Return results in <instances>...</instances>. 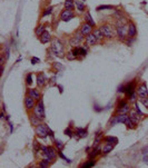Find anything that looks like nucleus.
Wrapping results in <instances>:
<instances>
[{"label": "nucleus", "mask_w": 148, "mask_h": 168, "mask_svg": "<svg viewBox=\"0 0 148 168\" xmlns=\"http://www.w3.org/2000/svg\"><path fill=\"white\" fill-rule=\"evenodd\" d=\"M136 82H135V80H132L130 82H128V84H126L125 85V94H126V96H127V98H129V97L132 96V95H134V94H136Z\"/></svg>", "instance_id": "nucleus-8"}, {"label": "nucleus", "mask_w": 148, "mask_h": 168, "mask_svg": "<svg viewBox=\"0 0 148 168\" xmlns=\"http://www.w3.org/2000/svg\"><path fill=\"white\" fill-rule=\"evenodd\" d=\"M5 119L7 120V122H10V116H9V115H8V116H6Z\"/></svg>", "instance_id": "nucleus-48"}, {"label": "nucleus", "mask_w": 148, "mask_h": 168, "mask_svg": "<svg viewBox=\"0 0 148 168\" xmlns=\"http://www.w3.org/2000/svg\"><path fill=\"white\" fill-rule=\"evenodd\" d=\"M134 107H135L134 109H135V110H136V112H137L138 114L142 116V117H144V116H145V115H144V112H142L140 109H139V106H138V102H135V104H134Z\"/></svg>", "instance_id": "nucleus-37"}, {"label": "nucleus", "mask_w": 148, "mask_h": 168, "mask_svg": "<svg viewBox=\"0 0 148 168\" xmlns=\"http://www.w3.org/2000/svg\"><path fill=\"white\" fill-rule=\"evenodd\" d=\"M138 102H140L144 107L148 109V97H143V98H139Z\"/></svg>", "instance_id": "nucleus-33"}, {"label": "nucleus", "mask_w": 148, "mask_h": 168, "mask_svg": "<svg viewBox=\"0 0 148 168\" xmlns=\"http://www.w3.org/2000/svg\"><path fill=\"white\" fill-rule=\"evenodd\" d=\"M137 35V27L132 20L128 21V37L129 38H135Z\"/></svg>", "instance_id": "nucleus-15"}, {"label": "nucleus", "mask_w": 148, "mask_h": 168, "mask_svg": "<svg viewBox=\"0 0 148 168\" xmlns=\"http://www.w3.org/2000/svg\"><path fill=\"white\" fill-rule=\"evenodd\" d=\"M136 94L139 98H143V97H148V89L145 84H140L138 85L136 88Z\"/></svg>", "instance_id": "nucleus-12"}, {"label": "nucleus", "mask_w": 148, "mask_h": 168, "mask_svg": "<svg viewBox=\"0 0 148 168\" xmlns=\"http://www.w3.org/2000/svg\"><path fill=\"white\" fill-rule=\"evenodd\" d=\"M79 29L82 30V32L85 35V36H88V35H90L92 34V30H94V27H92L90 24H88V22H82L80 27H79Z\"/></svg>", "instance_id": "nucleus-13"}, {"label": "nucleus", "mask_w": 148, "mask_h": 168, "mask_svg": "<svg viewBox=\"0 0 148 168\" xmlns=\"http://www.w3.org/2000/svg\"><path fill=\"white\" fill-rule=\"evenodd\" d=\"M54 144H55V146L58 150H62L64 149V144L60 142V140H56V139H54Z\"/></svg>", "instance_id": "nucleus-34"}, {"label": "nucleus", "mask_w": 148, "mask_h": 168, "mask_svg": "<svg viewBox=\"0 0 148 168\" xmlns=\"http://www.w3.org/2000/svg\"><path fill=\"white\" fill-rule=\"evenodd\" d=\"M125 125L127 126V128H128V129H134V128H135V126H136V125H135V124H134V122H132V120H130V118L128 119V120H127V122H126Z\"/></svg>", "instance_id": "nucleus-38"}, {"label": "nucleus", "mask_w": 148, "mask_h": 168, "mask_svg": "<svg viewBox=\"0 0 148 168\" xmlns=\"http://www.w3.org/2000/svg\"><path fill=\"white\" fill-rule=\"evenodd\" d=\"M92 34H94V36L96 37V39L98 40V42H102V41L106 39L105 36H104V34H102V31L100 30V28H94Z\"/></svg>", "instance_id": "nucleus-21"}, {"label": "nucleus", "mask_w": 148, "mask_h": 168, "mask_svg": "<svg viewBox=\"0 0 148 168\" xmlns=\"http://www.w3.org/2000/svg\"><path fill=\"white\" fill-rule=\"evenodd\" d=\"M90 150H92V148H90V147H88V148H87V149H86V152H87V153H89Z\"/></svg>", "instance_id": "nucleus-50"}, {"label": "nucleus", "mask_w": 148, "mask_h": 168, "mask_svg": "<svg viewBox=\"0 0 148 168\" xmlns=\"http://www.w3.org/2000/svg\"><path fill=\"white\" fill-rule=\"evenodd\" d=\"M130 110H132V109H130V105H129V102H127V104H125L122 107L117 108L116 114H118V115H123V114L128 115V112H130Z\"/></svg>", "instance_id": "nucleus-19"}, {"label": "nucleus", "mask_w": 148, "mask_h": 168, "mask_svg": "<svg viewBox=\"0 0 148 168\" xmlns=\"http://www.w3.org/2000/svg\"><path fill=\"white\" fill-rule=\"evenodd\" d=\"M50 50L54 52V55H56V56L59 57V58H62V57L66 56L64 44H62L61 40H60L59 38H54V39L51 40Z\"/></svg>", "instance_id": "nucleus-2"}, {"label": "nucleus", "mask_w": 148, "mask_h": 168, "mask_svg": "<svg viewBox=\"0 0 148 168\" xmlns=\"http://www.w3.org/2000/svg\"><path fill=\"white\" fill-rule=\"evenodd\" d=\"M118 92H125V85H122L118 88Z\"/></svg>", "instance_id": "nucleus-45"}, {"label": "nucleus", "mask_w": 148, "mask_h": 168, "mask_svg": "<svg viewBox=\"0 0 148 168\" xmlns=\"http://www.w3.org/2000/svg\"><path fill=\"white\" fill-rule=\"evenodd\" d=\"M99 28L102 31V34H104V36H105L106 39H114L115 37H117V35H116V27L112 24L105 22Z\"/></svg>", "instance_id": "nucleus-3"}, {"label": "nucleus", "mask_w": 148, "mask_h": 168, "mask_svg": "<svg viewBox=\"0 0 148 168\" xmlns=\"http://www.w3.org/2000/svg\"><path fill=\"white\" fill-rule=\"evenodd\" d=\"M50 164H51V163H49V162H48L47 159H45V158H44V159H42L41 162H39V167H41V168H47V167H49V166H50Z\"/></svg>", "instance_id": "nucleus-32"}, {"label": "nucleus", "mask_w": 148, "mask_h": 168, "mask_svg": "<svg viewBox=\"0 0 148 168\" xmlns=\"http://www.w3.org/2000/svg\"><path fill=\"white\" fill-rule=\"evenodd\" d=\"M102 153V150L100 148L94 147L92 152H89V153H88V157H89V159H95V158L97 157V156H99Z\"/></svg>", "instance_id": "nucleus-23"}, {"label": "nucleus", "mask_w": 148, "mask_h": 168, "mask_svg": "<svg viewBox=\"0 0 148 168\" xmlns=\"http://www.w3.org/2000/svg\"><path fill=\"white\" fill-rule=\"evenodd\" d=\"M75 5H76V9L79 14L86 12V5L84 4L82 0H75Z\"/></svg>", "instance_id": "nucleus-22"}, {"label": "nucleus", "mask_w": 148, "mask_h": 168, "mask_svg": "<svg viewBox=\"0 0 148 168\" xmlns=\"http://www.w3.org/2000/svg\"><path fill=\"white\" fill-rule=\"evenodd\" d=\"M114 147H115L114 145H110V144H105V146H104L102 149V154H105V155H106V154H109L112 149H114Z\"/></svg>", "instance_id": "nucleus-29"}, {"label": "nucleus", "mask_w": 148, "mask_h": 168, "mask_svg": "<svg viewBox=\"0 0 148 168\" xmlns=\"http://www.w3.org/2000/svg\"><path fill=\"white\" fill-rule=\"evenodd\" d=\"M75 135H77L79 138H84V137H86L87 135H88V132H87L86 128H77Z\"/></svg>", "instance_id": "nucleus-25"}, {"label": "nucleus", "mask_w": 148, "mask_h": 168, "mask_svg": "<svg viewBox=\"0 0 148 168\" xmlns=\"http://www.w3.org/2000/svg\"><path fill=\"white\" fill-rule=\"evenodd\" d=\"M104 140H105L106 144H110V145H114V146L118 144V138L112 137V136H107V137L104 138Z\"/></svg>", "instance_id": "nucleus-26"}, {"label": "nucleus", "mask_w": 148, "mask_h": 168, "mask_svg": "<svg viewBox=\"0 0 148 168\" xmlns=\"http://www.w3.org/2000/svg\"><path fill=\"white\" fill-rule=\"evenodd\" d=\"M37 102L30 96H27L25 97V107H26V110L27 112H31V110H34V108L36 106Z\"/></svg>", "instance_id": "nucleus-10"}, {"label": "nucleus", "mask_w": 148, "mask_h": 168, "mask_svg": "<svg viewBox=\"0 0 148 168\" xmlns=\"http://www.w3.org/2000/svg\"><path fill=\"white\" fill-rule=\"evenodd\" d=\"M66 58L68 59V60H75V59H77L76 57H75V55L72 54V51L70 50L68 54H66Z\"/></svg>", "instance_id": "nucleus-39"}, {"label": "nucleus", "mask_w": 148, "mask_h": 168, "mask_svg": "<svg viewBox=\"0 0 148 168\" xmlns=\"http://www.w3.org/2000/svg\"><path fill=\"white\" fill-rule=\"evenodd\" d=\"M115 27L118 40L125 42V40L128 38V25H126L125 20H116Z\"/></svg>", "instance_id": "nucleus-1"}, {"label": "nucleus", "mask_w": 148, "mask_h": 168, "mask_svg": "<svg viewBox=\"0 0 148 168\" xmlns=\"http://www.w3.org/2000/svg\"><path fill=\"white\" fill-rule=\"evenodd\" d=\"M49 132H50V128L44 122H41L40 125H38L36 127V135L39 138H46L47 136H49Z\"/></svg>", "instance_id": "nucleus-6"}, {"label": "nucleus", "mask_w": 148, "mask_h": 168, "mask_svg": "<svg viewBox=\"0 0 148 168\" xmlns=\"http://www.w3.org/2000/svg\"><path fill=\"white\" fill-rule=\"evenodd\" d=\"M129 118H130V120L135 124V125H137V124H139V122H140V119H142V116L138 114L135 109L134 110H130V112H129Z\"/></svg>", "instance_id": "nucleus-17"}, {"label": "nucleus", "mask_w": 148, "mask_h": 168, "mask_svg": "<svg viewBox=\"0 0 148 168\" xmlns=\"http://www.w3.org/2000/svg\"><path fill=\"white\" fill-rule=\"evenodd\" d=\"M45 31H46V27H45V25H39V26H37V28L35 29V34H36V36L39 38Z\"/></svg>", "instance_id": "nucleus-28"}, {"label": "nucleus", "mask_w": 148, "mask_h": 168, "mask_svg": "<svg viewBox=\"0 0 148 168\" xmlns=\"http://www.w3.org/2000/svg\"><path fill=\"white\" fill-rule=\"evenodd\" d=\"M85 38H86V36L84 35L82 32V30L78 28L77 30H75V32L72 34L71 38H70V45L71 46H75V47H78L80 44H82V42H85Z\"/></svg>", "instance_id": "nucleus-4"}, {"label": "nucleus", "mask_w": 148, "mask_h": 168, "mask_svg": "<svg viewBox=\"0 0 148 168\" xmlns=\"http://www.w3.org/2000/svg\"><path fill=\"white\" fill-rule=\"evenodd\" d=\"M129 119V115H125V114H123V115H118V114H116V116L115 117H112V122H110V125L112 126H115L116 124H126L127 122V120Z\"/></svg>", "instance_id": "nucleus-7"}, {"label": "nucleus", "mask_w": 148, "mask_h": 168, "mask_svg": "<svg viewBox=\"0 0 148 168\" xmlns=\"http://www.w3.org/2000/svg\"><path fill=\"white\" fill-rule=\"evenodd\" d=\"M9 122V127H10V132L12 134V132H14V126H12V124H11L10 122Z\"/></svg>", "instance_id": "nucleus-46"}, {"label": "nucleus", "mask_w": 148, "mask_h": 168, "mask_svg": "<svg viewBox=\"0 0 148 168\" xmlns=\"http://www.w3.org/2000/svg\"><path fill=\"white\" fill-rule=\"evenodd\" d=\"M26 84L27 86H31L32 85V74H28L26 77Z\"/></svg>", "instance_id": "nucleus-36"}, {"label": "nucleus", "mask_w": 148, "mask_h": 168, "mask_svg": "<svg viewBox=\"0 0 148 168\" xmlns=\"http://www.w3.org/2000/svg\"><path fill=\"white\" fill-rule=\"evenodd\" d=\"M85 44H86L87 47H92L97 45L98 40L96 39V37L94 36V34H90V35L86 36V38H85Z\"/></svg>", "instance_id": "nucleus-16"}, {"label": "nucleus", "mask_w": 148, "mask_h": 168, "mask_svg": "<svg viewBox=\"0 0 148 168\" xmlns=\"http://www.w3.org/2000/svg\"><path fill=\"white\" fill-rule=\"evenodd\" d=\"M95 165H96V160H95V159H89L88 162H86L85 164H82V168H88V167L90 168V167H94Z\"/></svg>", "instance_id": "nucleus-30"}, {"label": "nucleus", "mask_w": 148, "mask_h": 168, "mask_svg": "<svg viewBox=\"0 0 148 168\" xmlns=\"http://www.w3.org/2000/svg\"><path fill=\"white\" fill-rule=\"evenodd\" d=\"M64 7L67 10H74L76 8V5H75V0H66L65 4H64Z\"/></svg>", "instance_id": "nucleus-24"}, {"label": "nucleus", "mask_w": 148, "mask_h": 168, "mask_svg": "<svg viewBox=\"0 0 148 168\" xmlns=\"http://www.w3.org/2000/svg\"><path fill=\"white\" fill-rule=\"evenodd\" d=\"M82 1H85V0H82Z\"/></svg>", "instance_id": "nucleus-51"}, {"label": "nucleus", "mask_w": 148, "mask_h": 168, "mask_svg": "<svg viewBox=\"0 0 148 168\" xmlns=\"http://www.w3.org/2000/svg\"><path fill=\"white\" fill-rule=\"evenodd\" d=\"M5 112H1V115H0V118H1V119H5Z\"/></svg>", "instance_id": "nucleus-47"}, {"label": "nucleus", "mask_w": 148, "mask_h": 168, "mask_svg": "<svg viewBox=\"0 0 148 168\" xmlns=\"http://www.w3.org/2000/svg\"><path fill=\"white\" fill-rule=\"evenodd\" d=\"M85 21H86V22H88V24H90L94 28H96V22L92 20V15L89 14V11H86V12H85Z\"/></svg>", "instance_id": "nucleus-27"}, {"label": "nucleus", "mask_w": 148, "mask_h": 168, "mask_svg": "<svg viewBox=\"0 0 148 168\" xmlns=\"http://www.w3.org/2000/svg\"><path fill=\"white\" fill-rule=\"evenodd\" d=\"M75 17H76V15H75L74 10H67V9H64V10L60 12V19H61L62 21H65V22L71 20L72 18H75Z\"/></svg>", "instance_id": "nucleus-9"}, {"label": "nucleus", "mask_w": 148, "mask_h": 168, "mask_svg": "<svg viewBox=\"0 0 148 168\" xmlns=\"http://www.w3.org/2000/svg\"><path fill=\"white\" fill-rule=\"evenodd\" d=\"M2 112H6V106H5V104H2Z\"/></svg>", "instance_id": "nucleus-49"}, {"label": "nucleus", "mask_w": 148, "mask_h": 168, "mask_svg": "<svg viewBox=\"0 0 148 168\" xmlns=\"http://www.w3.org/2000/svg\"><path fill=\"white\" fill-rule=\"evenodd\" d=\"M58 155H59V157L62 158L64 160H66V162H67V163H68V164L71 163V160H70V159H68V158H67L66 156H65V155H64V154L61 153V150H58Z\"/></svg>", "instance_id": "nucleus-40"}, {"label": "nucleus", "mask_w": 148, "mask_h": 168, "mask_svg": "<svg viewBox=\"0 0 148 168\" xmlns=\"http://www.w3.org/2000/svg\"><path fill=\"white\" fill-rule=\"evenodd\" d=\"M29 122H30V124L32 126L37 127L38 125H40L41 122H42V120L39 117H37L34 112H31V114H29Z\"/></svg>", "instance_id": "nucleus-20"}, {"label": "nucleus", "mask_w": 148, "mask_h": 168, "mask_svg": "<svg viewBox=\"0 0 148 168\" xmlns=\"http://www.w3.org/2000/svg\"><path fill=\"white\" fill-rule=\"evenodd\" d=\"M4 54H5V56L7 59H9V57H10V47L8 46V45H6L5 48H4V51H2Z\"/></svg>", "instance_id": "nucleus-35"}, {"label": "nucleus", "mask_w": 148, "mask_h": 168, "mask_svg": "<svg viewBox=\"0 0 148 168\" xmlns=\"http://www.w3.org/2000/svg\"><path fill=\"white\" fill-rule=\"evenodd\" d=\"M52 11H54V7H48L46 9H44V11L41 12V17H46V16L51 15Z\"/></svg>", "instance_id": "nucleus-31"}, {"label": "nucleus", "mask_w": 148, "mask_h": 168, "mask_svg": "<svg viewBox=\"0 0 148 168\" xmlns=\"http://www.w3.org/2000/svg\"><path fill=\"white\" fill-rule=\"evenodd\" d=\"M40 62V59L39 58H36V57H32L31 58V64L32 65H36V64H39Z\"/></svg>", "instance_id": "nucleus-44"}, {"label": "nucleus", "mask_w": 148, "mask_h": 168, "mask_svg": "<svg viewBox=\"0 0 148 168\" xmlns=\"http://www.w3.org/2000/svg\"><path fill=\"white\" fill-rule=\"evenodd\" d=\"M105 9H114V7L112 6H99L97 7V10H105Z\"/></svg>", "instance_id": "nucleus-43"}, {"label": "nucleus", "mask_w": 148, "mask_h": 168, "mask_svg": "<svg viewBox=\"0 0 148 168\" xmlns=\"http://www.w3.org/2000/svg\"><path fill=\"white\" fill-rule=\"evenodd\" d=\"M65 135H67V136H69V137H72V136H74L75 134H74V132H72V130H71V128L68 127V128H67V129H66V130H65Z\"/></svg>", "instance_id": "nucleus-42"}, {"label": "nucleus", "mask_w": 148, "mask_h": 168, "mask_svg": "<svg viewBox=\"0 0 148 168\" xmlns=\"http://www.w3.org/2000/svg\"><path fill=\"white\" fill-rule=\"evenodd\" d=\"M52 40V37H51L50 32L49 31H45L42 35H41L40 37H39V41H40L41 44H48V42H50V41Z\"/></svg>", "instance_id": "nucleus-18"}, {"label": "nucleus", "mask_w": 148, "mask_h": 168, "mask_svg": "<svg viewBox=\"0 0 148 168\" xmlns=\"http://www.w3.org/2000/svg\"><path fill=\"white\" fill-rule=\"evenodd\" d=\"M40 146L41 145L38 143L37 140L34 142V149H35V152H36V153H39V150H40Z\"/></svg>", "instance_id": "nucleus-41"}, {"label": "nucleus", "mask_w": 148, "mask_h": 168, "mask_svg": "<svg viewBox=\"0 0 148 168\" xmlns=\"http://www.w3.org/2000/svg\"><path fill=\"white\" fill-rule=\"evenodd\" d=\"M27 95L28 96L32 97L36 102H38V100H40L41 98H42V95H41L40 90L38 89V88H29L28 90H27Z\"/></svg>", "instance_id": "nucleus-11"}, {"label": "nucleus", "mask_w": 148, "mask_h": 168, "mask_svg": "<svg viewBox=\"0 0 148 168\" xmlns=\"http://www.w3.org/2000/svg\"><path fill=\"white\" fill-rule=\"evenodd\" d=\"M32 112L36 115L37 117H39L41 120H44L46 118V112H45V105H44V100L41 98L40 100H38L36 104V106L34 108Z\"/></svg>", "instance_id": "nucleus-5"}, {"label": "nucleus", "mask_w": 148, "mask_h": 168, "mask_svg": "<svg viewBox=\"0 0 148 168\" xmlns=\"http://www.w3.org/2000/svg\"><path fill=\"white\" fill-rule=\"evenodd\" d=\"M36 80H37V86L39 87V88H42V87H45V85L47 84V76L44 74V72H39L36 77Z\"/></svg>", "instance_id": "nucleus-14"}]
</instances>
